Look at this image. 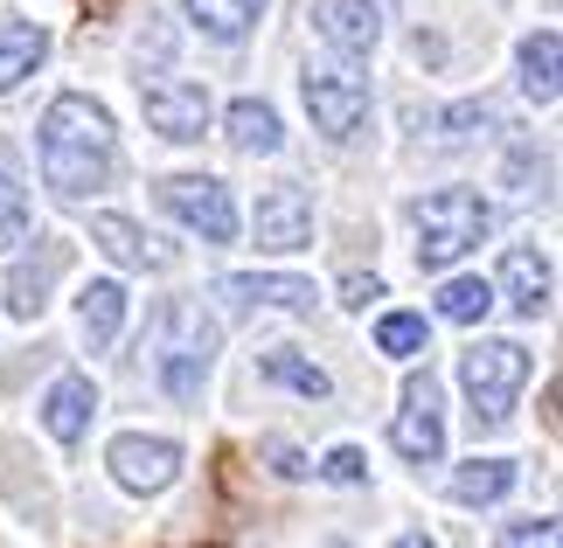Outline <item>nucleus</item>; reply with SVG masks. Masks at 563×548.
<instances>
[{
    "mask_svg": "<svg viewBox=\"0 0 563 548\" xmlns=\"http://www.w3.org/2000/svg\"><path fill=\"white\" fill-rule=\"evenodd\" d=\"M494 133H501V104L494 98H466L452 112H439V146H481Z\"/></svg>",
    "mask_w": 563,
    "mask_h": 548,
    "instance_id": "nucleus-24",
    "label": "nucleus"
},
{
    "mask_svg": "<svg viewBox=\"0 0 563 548\" xmlns=\"http://www.w3.org/2000/svg\"><path fill=\"white\" fill-rule=\"evenodd\" d=\"M376 299H383V278H362V271L341 278V305H355V313H362V305H376Z\"/></svg>",
    "mask_w": 563,
    "mask_h": 548,
    "instance_id": "nucleus-31",
    "label": "nucleus"
},
{
    "mask_svg": "<svg viewBox=\"0 0 563 548\" xmlns=\"http://www.w3.org/2000/svg\"><path fill=\"white\" fill-rule=\"evenodd\" d=\"M265 458L278 479H307V458H299V445H286V437H265Z\"/></svg>",
    "mask_w": 563,
    "mask_h": 548,
    "instance_id": "nucleus-30",
    "label": "nucleus"
},
{
    "mask_svg": "<svg viewBox=\"0 0 563 548\" xmlns=\"http://www.w3.org/2000/svg\"><path fill=\"white\" fill-rule=\"evenodd\" d=\"M223 139L236 146V153H278L286 146V133H278V112L265 98H236L230 112H223Z\"/></svg>",
    "mask_w": 563,
    "mask_h": 548,
    "instance_id": "nucleus-20",
    "label": "nucleus"
},
{
    "mask_svg": "<svg viewBox=\"0 0 563 548\" xmlns=\"http://www.w3.org/2000/svg\"><path fill=\"white\" fill-rule=\"evenodd\" d=\"M140 104H146V125H154L161 139H175V146H195L209 133V119H216L202 77H161V83L140 91Z\"/></svg>",
    "mask_w": 563,
    "mask_h": 548,
    "instance_id": "nucleus-7",
    "label": "nucleus"
},
{
    "mask_svg": "<svg viewBox=\"0 0 563 548\" xmlns=\"http://www.w3.org/2000/svg\"><path fill=\"white\" fill-rule=\"evenodd\" d=\"M49 56V35L35 29V21H14L0 14V91H21V83L35 77V63Z\"/></svg>",
    "mask_w": 563,
    "mask_h": 548,
    "instance_id": "nucleus-17",
    "label": "nucleus"
},
{
    "mask_svg": "<svg viewBox=\"0 0 563 548\" xmlns=\"http://www.w3.org/2000/svg\"><path fill=\"white\" fill-rule=\"evenodd\" d=\"M410 223H418V265L424 271H452L466 250H481L494 236V209L473 188H439L410 202Z\"/></svg>",
    "mask_w": 563,
    "mask_h": 548,
    "instance_id": "nucleus-3",
    "label": "nucleus"
},
{
    "mask_svg": "<svg viewBox=\"0 0 563 548\" xmlns=\"http://www.w3.org/2000/svg\"><path fill=\"white\" fill-rule=\"evenodd\" d=\"M522 382H529V347H515V340H473L460 355V389L473 403V424H487V430L515 416Z\"/></svg>",
    "mask_w": 563,
    "mask_h": 548,
    "instance_id": "nucleus-4",
    "label": "nucleus"
},
{
    "mask_svg": "<svg viewBox=\"0 0 563 548\" xmlns=\"http://www.w3.org/2000/svg\"><path fill=\"white\" fill-rule=\"evenodd\" d=\"M494 548H563V528H556L550 514H543V521H508Z\"/></svg>",
    "mask_w": 563,
    "mask_h": 548,
    "instance_id": "nucleus-28",
    "label": "nucleus"
},
{
    "mask_svg": "<svg viewBox=\"0 0 563 548\" xmlns=\"http://www.w3.org/2000/svg\"><path fill=\"white\" fill-rule=\"evenodd\" d=\"M29 236V188L14 174H0V250H14Z\"/></svg>",
    "mask_w": 563,
    "mask_h": 548,
    "instance_id": "nucleus-27",
    "label": "nucleus"
},
{
    "mask_svg": "<svg viewBox=\"0 0 563 548\" xmlns=\"http://www.w3.org/2000/svg\"><path fill=\"white\" fill-rule=\"evenodd\" d=\"M376 347H383L389 361L424 355V313H383V320H376Z\"/></svg>",
    "mask_w": 563,
    "mask_h": 548,
    "instance_id": "nucleus-26",
    "label": "nucleus"
},
{
    "mask_svg": "<svg viewBox=\"0 0 563 548\" xmlns=\"http://www.w3.org/2000/svg\"><path fill=\"white\" fill-rule=\"evenodd\" d=\"M216 320L202 313L195 299H167L161 320H154V376L175 403H202L209 389V368H216Z\"/></svg>",
    "mask_w": 563,
    "mask_h": 548,
    "instance_id": "nucleus-2",
    "label": "nucleus"
},
{
    "mask_svg": "<svg viewBox=\"0 0 563 548\" xmlns=\"http://www.w3.org/2000/svg\"><path fill=\"white\" fill-rule=\"evenodd\" d=\"M251 236H257V250H272V257L313 250V202H307L299 188H272V194H257Z\"/></svg>",
    "mask_w": 563,
    "mask_h": 548,
    "instance_id": "nucleus-10",
    "label": "nucleus"
},
{
    "mask_svg": "<svg viewBox=\"0 0 563 548\" xmlns=\"http://www.w3.org/2000/svg\"><path fill=\"white\" fill-rule=\"evenodd\" d=\"M328 548H349V541H328Z\"/></svg>",
    "mask_w": 563,
    "mask_h": 548,
    "instance_id": "nucleus-33",
    "label": "nucleus"
},
{
    "mask_svg": "<svg viewBox=\"0 0 563 548\" xmlns=\"http://www.w3.org/2000/svg\"><path fill=\"white\" fill-rule=\"evenodd\" d=\"M257 376H265V382H278V389H299V396H307V403H320V396H328V368H320V361H307V355H299V347H265V355H257Z\"/></svg>",
    "mask_w": 563,
    "mask_h": 548,
    "instance_id": "nucleus-22",
    "label": "nucleus"
},
{
    "mask_svg": "<svg viewBox=\"0 0 563 548\" xmlns=\"http://www.w3.org/2000/svg\"><path fill=\"white\" fill-rule=\"evenodd\" d=\"M313 35L328 42L341 63H362L383 42V8H376V0H320V8H313Z\"/></svg>",
    "mask_w": 563,
    "mask_h": 548,
    "instance_id": "nucleus-11",
    "label": "nucleus"
},
{
    "mask_svg": "<svg viewBox=\"0 0 563 548\" xmlns=\"http://www.w3.org/2000/svg\"><path fill=\"white\" fill-rule=\"evenodd\" d=\"M216 292H223L236 313H251V305H278V313H313L320 292L307 278H216Z\"/></svg>",
    "mask_w": 563,
    "mask_h": 548,
    "instance_id": "nucleus-16",
    "label": "nucleus"
},
{
    "mask_svg": "<svg viewBox=\"0 0 563 548\" xmlns=\"http://www.w3.org/2000/svg\"><path fill=\"white\" fill-rule=\"evenodd\" d=\"M63 271V244H42V257L35 265H21L14 278H8V313L14 320H35L42 305H49V278Z\"/></svg>",
    "mask_w": 563,
    "mask_h": 548,
    "instance_id": "nucleus-23",
    "label": "nucleus"
},
{
    "mask_svg": "<svg viewBox=\"0 0 563 548\" xmlns=\"http://www.w3.org/2000/svg\"><path fill=\"white\" fill-rule=\"evenodd\" d=\"M487 313H494V284H487V278H445V284H439V320L481 326Z\"/></svg>",
    "mask_w": 563,
    "mask_h": 548,
    "instance_id": "nucleus-25",
    "label": "nucleus"
},
{
    "mask_svg": "<svg viewBox=\"0 0 563 548\" xmlns=\"http://www.w3.org/2000/svg\"><path fill=\"white\" fill-rule=\"evenodd\" d=\"M181 8L209 42H244L257 29V14H265V0H181Z\"/></svg>",
    "mask_w": 563,
    "mask_h": 548,
    "instance_id": "nucleus-21",
    "label": "nucleus"
},
{
    "mask_svg": "<svg viewBox=\"0 0 563 548\" xmlns=\"http://www.w3.org/2000/svg\"><path fill=\"white\" fill-rule=\"evenodd\" d=\"M119 167V133H112V112L77 91H63L49 112H42V181H49L63 202H84L112 181Z\"/></svg>",
    "mask_w": 563,
    "mask_h": 548,
    "instance_id": "nucleus-1",
    "label": "nucleus"
},
{
    "mask_svg": "<svg viewBox=\"0 0 563 548\" xmlns=\"http://www.w3.org/2000/svg\"><path fill=\"white\" fill-rule=\"evenodd\" d=\"M91 416H98L91 376H56L49 382V396H42V430H49L56 445H77V437L91 430Z\"/></svg>",
    "mask_w": 563,
    "mask_h": 548,
    "instance_id": "nucleus-13",
    "label": "nucleus"
},
{
    "mask_svg": "<svg viewBox=\"0 0 563 548\" xmlns=\"http://www.w3.org/2000/svg\"><path fill=\"white\" fill-rule=\"evenodd\" d=\"M556 91H563V35L536 29L522 42V98L529 104H556Z\"/></svg>",
    "mask_w": 563,
    "mask_h": 548,
    "instance_id": "nucleus-18",
    "label": "nucleus"
},
{
    "mask_svg": "<svg viewBox=\"0 0 563 548\" xmlns=\"http://www.w3.org/2000/svg\"><path fill=\"white\" fill-rule=\"evenodd\" d=\"M320 479H334V487H362V479H369V458H362L355 445H334L328 458H320Z\"/></svg>",
    "mask_w": 563,
    "mask_h": 548,
    "instance_id": "nucleus-29",
    "label": "nucleus"
},
{
    "mask_svg": "<svg viewBox=\"0 0 563 548\" xmlns=\"http://www.w3.org/2000/svg\"><path fill=\"white\" fill-rule=\"evenodd\" d=\"M119 326H125V284L119 278H91L77 292V334L91 355H104V347L119 340Z\"/></svg>",
    "mask_w": 563,
    "mask_h": 548,
    "instance_id": "nucleus-15",
    "label": "nucleus"
},
{
    "mask_svg": "<svg viewBox=\"0 0 563 548\" xmlns=\"http://www.w3.org/2000/svg\"><path fill=\"white\" fill-rule=\"evenodd\" d=\"M550 257L543 250H522L515 244L508 257H501V284H494V299H508L522 320H536V313H550Z\"/></svg>",
    "mask_w": 563,
    "mask_h": 548,
    "instance_id": "nucleus-12",
    "label": "nucleus"
},
{
    "mask_svg": "<svg viewBox=\"0 0 563 548\" xmlns=\"http://www.w3.org/2000/svg\"><path fill=\"white\" fill-rule=\"evenodd\" d=\"M104 466H112V479H119L125 493H167V487L181 479V445H175V437H140V430H125V437H112Z\"/></svg>",
    "mask_w": 563,
    "mask_h": 548,
    "instance_id": "nucleus-8",
    "label": "nucleus"
},
{
    "mask_svg": "<svg viewBox=\"0 0 563 548\" xmlns=\"http://www.w3.org/2000/svg\"><path fill=\"white\" fill-rule=\"evenodd\" d=\"M91 236H98V250L112 257V265H125V271H161V265H175V250H161L154 236L133 223V215H91Z\"/></svg>",
    "mask_w": 563,
    "mask_h": 548,
    "instance_id": "nucleus-14",
    "label": "nucleus"
},
{
    "mask_svg": "<svg viewBox=\"0 0 563 548\" xmlns=\"http://www.w3.org/2000/svg\"><path fill=\"white\" fill-rule=\"evenodd\" d=\"M397 548H439V541H431L424 528H410V535H397Z\"/></svg>",
    "mask_w": 563,
    "mask_h": 548,
    "instance_id": "nucleus-32",
    "label": "nucleus"
},
{
    "mask_svg": "<svg viewBox=\"0 0 563 548\" xmlns=\"http://www.w3.org/2000/svg\"><path fill=\"white\" fill-rule=\"evenodd\" d=\"M515 479H522L515 458H473V466L452 472V500H460V507H494V500L515 493Z\"/></svg>",
    "mask_w": 563,
    "mask_h": 548,
    "instance_id": "nucleus-19",
    "label": "nucleus"
},
{
    "mask_svg": "<svg viewBox=\"0 0 563 548\" xmlns=\"http://www.w3.org/2000/svg\"><path fill=\"white\" fill-rule=\"evenodd\" d=\"M307 112H313V133L328 139H355V125L369 119V83L355 70H307Z\"/></svg>",
    "mask_w": 563,
    "mask_h": 548,
    "instance_id": "nucleus-9",
    "label": "nucleus"
},
{
    "mask_svg": "<svg viewBox=\"0 0 563 548\" xmlns=\"http://www.w3.org/2000/svg\"><path fill=\"white\" fill-rule=\"evenodd\" d=\"M389 445H397V458H410V466H439L445 458V410H439L431 368L404 382V410L389 416Z\"/></svg>",
    "mask_w": 563,
    "mask_h": 548,
    "instance_id": "nucleus-6",
    "label": "nucleus"
},
{
    "mask_svg": "<svg viewBox=\"0 0 563 548\" xmlns=\"http://www.w3.org/2000/svg\"><path fill=\"white\" fill-rule=\"evenodd\" d=\"M161 209L181 230H195L202 244H236V202L216 174H167L161 181Z\"/></svg>",
    "mask_w": 563,
    "mask_h": 548,
    "instance_id": "nucleus-5",
    "label": "nucleus"
}]
</instances>
